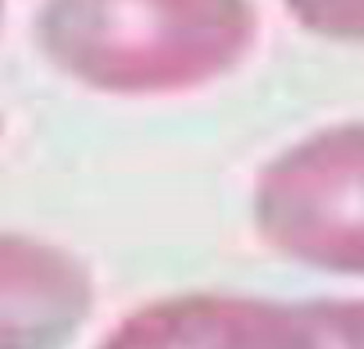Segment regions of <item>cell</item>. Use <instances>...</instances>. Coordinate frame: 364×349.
I'll return each mask as SVG.
<instances>
[{
  "label": "cell",
  "instance_id": "1",
  "mask_svg": "<svg viewBox=\"0 0 364 349\" xmlns=\"http://www.w3.org/2000/svg\"><path fill=\"white\" fill-rule=\"evenodd\" d=\"M43 57L104 96H175L236 72L257 43L254 0H43Z\"/></svg>",
  "mask_w": 364,
  "mask_h": 349
},
{
  "label": "cell",
  "instance_id": "2",
  "mask_svg": "<svg viewBox=\"0 0 364 349\" xmlns=\"http://www.w3.org/2000/svg\"><path fill=\"white\" fill-rule=\"evenodd\" d=\"M250 211L257 236L286 260L364 278V121L279 150L257 174Z\"/></svg>",
  "mask_w": 364,
  "mask_h": 349
},
{
  "label": "cell",
  "instance_id": "3",
  "mask_svg": "<svg viewBox=\"0 0 364 349\" xmlns=\"http://www.w3.org/2000/svg\"><path fill=\"white\" fill-rule=\"evenodd\" d=\"M97 349H318L304 303L236 292L164 296L118 321Z\"/></svg>",
  "mask_w": 364,
  "mask_h": 349
},
{
  "label": "cell",
  "instance_id": "4",
  "mask_svg": "<svg viewBox=\"0 0 364 349\" xmlns=\"http://www.w3.org/2000/svg\"><path fill=\"white\" fill-rule=\"evenodd\" d=\"M93 303V275L72 250L0 232V349H65Z\"/></svg>",
  "mask_w": 364,
  "mask_h": 349
},
{
  "label": "cell",
  "instance_id": "5",
  "mask_svg": "<svg viewBox=\"0 0 364 349\" xmlns=\"http://www.w3.org/2000/svg\"><path fill=\"white\" fill-rule=\"evenodd\" d=\"M293 22L332 43H364V0H282Z\"/></svg>",
  "mask_w": 364,
  "mask_h": 349
},
{
  "label": "cell",
  "instance_id": "6",
  "mask_svg": "<svg viewBox=\"0 0 364 349\" xmlns=\"http://www.w3.org/2000/svg\"><path fill=\"white\" fill-rule=\"evenodd\" d=\"M318 349H364V299L304 303Z\"/></svg>",
  "mask_w": 364,
  "mask_h": 349
},
{
  "label": "cell",
  "instance_id": "7",
  "mask_svg": "<svg viewBox=\"0 0 364 349\" xmlns=\"http://www.w3.org/2000/svg\"><path fill=\"white\" fill-rule=\"evenodd\" d=\"M4 4H8V0H0V22H4Z\"/></svg>",
  "mask_w": 364,
  "mask_h": 349
}]
</instances>
